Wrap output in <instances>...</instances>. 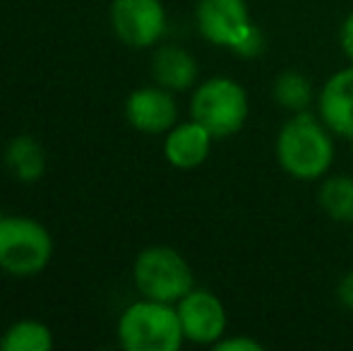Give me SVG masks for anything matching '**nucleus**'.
<instances>
[{
  "label": "nucleus",
  "mask_w": 353,
  "mask_h": 351,
  "mask_svg": "<svg viewBox=\"0 0 353 351\" xmlns=\"http://www.w3.org/2000/svg\"><path fill=\"white\" fill-rule=\"evenodd\" d=\"M279 166L296 181L322 178L334 164L332 130L312 113H296L276 135Z\"/></svg>",
  "instance_id": "nucleus-1"
},
{
  "label": "nucleus",
  "mask_w": 353,
  "mask_h": 351,
  "mask_svg": "<svg viewBox=\"0 0 353 351\" xmlns=\"http://www.w3.org/2000/svg\"><path fill=\"white\" fill-rule=\"evenodd\" d=\"M118 337L128 351H178L185 339L178 308L144 299L125 308L118 320Z\"/></svg>",
  "instance_id": "nucleus-2"
},
{
  "label": "nucleus",
  "mask_w": 353,
  "mask_h": 351,
  "mask_svg": "<svg viewBox=\"0 0 353 351\" xmlns=\"http://www.w3.org/2000/svg\"><path fill=\"white\" fill-rule=\"evenodd\" d=\"M190 113L214 137H231L248 121V94L231 77H212L192 94Z\"/></svg>",
  "instance_id": "nucleus-3"
},
{
  "label": "nucleus",
  "mask_w": 353,
  "mask_h": 351,
  "mask_svg": "<svg viewBox=\"0 0 353 351\" xmlns=\"http://www.w3.org/2000/svg\"><path fill=\"white\" fill-rule=\"evenodd\" d=\"M135 284L144 299L176 303L195 289V277L178 250L154 245L137 255Z\"/></svg>",
  "instance_id": "nucleus-4"
},
{
  "label": "nucleus",
  "mask_w": 353,
  "mask_h": 351,
  "mask_svg": "<svg viewBox=\"0 0 353 351\" xmlns=\"http://www.w3.org/2000/svg\"><path fill=\"white\" fill-rule=\"evenodd\" d=\"M53 255L51 234L27 217L0 219V267L14 277L39 274Z\"/></svg>",
  "instance_id": "nucleus-5"
},
{
  "label": "nucleus",
  "mask_w": 353,
  "mask_h": 351,
  "mask_svg": "<svg viewBox=\"0 0 353 351\" xmlns=\"http://www.w3.org/2000/svg\"><path fill=\"white\" fill-rule=\"evenodd\" d=\"M111 22L123 43L149 48L166 32V10L161 0H113Z\"/></svg>",
  "instance_id": "nucleus-6"
},
{
  "label": "nucleus",
  "mask_w": 353,
  "mask_h": 351,
  "mask_svg": "<svg viewBox=\"0 0 353 351\" xmlns=\"http://www.w3.org/2000/svg\"><path fill=\"white\" fill-rule=\"evenodd\" d=\"M252 17L245 0H200L197 3V27L214 46L233 48L250 29Z\"/></svg>",
  "instance_id": "nucleus-7"
},
{
  "label": "nucleus",
  "mask_w": 353,
  "mask_h": 351,
  "mask_svg": "<svg viewBox=\"0 0 353 351\" xmlns=\"http://www.w3.org/2000/svg\"><path fill=\"white\" fill-rule=\"evenodd\" d=\"M178 318L185 339L195 344L219 342L226 332V310L214 294L205 289H192L178 301Z\"/></svg>",
  "instance_id": "nucleus-8"
},
{
  "label": "nucleus",
  "mask_w": 353,
  "mask_h": 351,
  "mask_svg": "<svg viewBox=\"0 0 353 351\" xmlns=\"http://www.w3.org/2000/svg\"><path fill=\"white\" fill-rule=\"evenodd\" d=\"M125 116L132 128L149 135H159L176 126L178 106L166 87H142L128 97Z\"/></svg>",
  "instance_id": "nucleus-9"
},
{
  "label": "nucleus",
  "mask_w": 353,
  "mask_h": 351,
  "mask_svg": "<svg viewBox=\"0 0 353 351\" xmlns=\"http://www.w3.org/2000/svg\"><path fill=\"white\" fill-rule=\"evenodd\" d=\"M320 118L334 135L353 140V66L325 82L317 97Z\"/></svg>",
  "instance_id": "nucleus-10"
},
{
  "label": "nucleus",
  "mask_w": 353,
  "mask_h": 351,
  "mask_svg": "<svg viewBox=\"0 0 353 351\" xmlns=\"http://www.w3.org/2000/svg\"><path fill=\"white\" fill-rule=\"evenodd\" d=\"M212 140L214 135L202 123H181V126H173L168 132L166 142H163V154H166L168 164L176 169H197L210 157Z\"/></svg>",
  "instance_id": "nucleus-11"
},
{
  "label": "nucleus",
  "mask_w": 353,
  "mask_h": 351,
  "mask_svg": "<svg viewBox=\"0 0 353 351\" xmlns=\"http://www.w3.org/2000/svg\"><path fill=\"white\" fill-rule=\"evenodd\" d=\"M152 72L159 87H166L171 92H185L197 80V63L185 48L161 46L154 56Z\"/></svg>",
  "instance_id": "nucleus-12"
},
{
  "label": "nucleus",
  "mask_w": 353,
  "mask_h": 351,
  "mask_svg": "<svg viewBox=\"0 0 353 351\" xmlns=\"http://www.w3.org/2000/svg\"><path fill=\"white\" fill-rule=\"evenodd\" d=\"M5 164L12 171L14 178H19L22 183H34L43 176V169H46V157H43V150L34 137H14L8 145V152H5Z\"/></svg>",
  "instance_id": "nucleus-13"
},
{
  "label": "nucleus",
  "mask_w": 353,
  "mask_h": 351,
  "mask_svg": "<svg viewBox=\"0 0 353 351\" xmlns=\"http://www.w3.org/2000/svg\"><path fill=\"white\" fill-rule=\"evenodd\" d=\"M322 212L332 221L353 224V178L351 176H332L320 185L317 192Z\"/></svg>",
  "instance_id": "nucleus-14"
},
{
  "label": "nucleus",
  "mask_w": 353,
  "mask_h": 351,
  "mask_svg": "<svg viewBox=\"0 0 353 351\" xmlns=\"http://www.w3.org/2000/svg\"><path fill=\"white\" fill-rule=\"evenodd\" d=\"M312 97H315V92H312L310 80L303 72L286 70L274 80V99L286 111L291 113L307 111L312 103Z\"/></svg>",
  "instance_id": "nucleus-15"
},
{
  "label": "nucleus",
  "mask_w": 353,
  "mask_h": 351,
  "mask_svg": "<svg viewBox=\"0 0 353 351\" xmlns=\"http://www.w3.org/2000/svg\"><path fill=\"white\" fill-rule=\"evenodd\" d=\"M51 347V330L37 320H22V323L12 325L0 339L3 351H48Z\"/></svg>",
  "instance_id": "nucleus-16"
},
{
  "label": "nucleus",
  "mask_w": 353,
  "mask_h": 351,
  "mask_svg": "<svg viewBox=\"0 0 353 351\" xmlns=\"http://www.w3.org/2000/svg\"><path fill=\"white\" fill-rule=\"evenodd\" d=\"M231 51L238 53L241 58H257V56H262V51H265V34H262V29L257 27L255 22H252L250 29L243 34V39L231 48Z\"/></svg>",
  "instance_id": "nucleus-17"
},
{
  "label": "nucleus",
  "mask_w": 353,
  "mask_h": 351,
  "mask_svg": "<svg viewBox=\"0 0 353 351\" xmlns=\"http://www.w3.org/2000/svg\"><path fill=\"white\" fill-rule=\"evenodd\" d=\"M216 351H262L265 344H260L252 337H231V339H219L214 342Z\"/></svg>",
  "instance_id": "nucleus-18"
},
{
  "label": "nucleus",
  "mask_w": 353,
  "mask_h": 351,
  "mask_svg": "<svg viewBox=\"0 0 353 351\" xmlns=\"http://www.w3.org/2000/svg\"><path fill=\"white\" fill-rule=\"evenodd\" d=\"M336 299H339V303L344 305L346 310L353 313V270L341 277L339 286H336Z\"/></svg>",
  "instance_id": "nucleus-19"
},
{
  "label": "nucleus",
  "mask_w": 353,
  "mask_h": 351,
  "mask_svg": "<svg viewBox=\"0 0 353 351\" xmlns=\"http://www.w3.org/2000/svg\"><path fill=\"white\" fill-rule=\"evenodd\" d=\"M341 48H344V53L353 63V12L341 24Z\"/></svg>",
  "instance_id": "nucleus-20"
}]
</instances>
